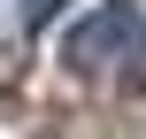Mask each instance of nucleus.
Returning <instances> with one entry per match:
<instances>
[{"label":"nucleus","instance_id":"f257e3e1","mask_svg":"<svg viewBox=\"0 0 146 139\" xmlns=\"http://www.w3.org/2000/svg\"><path fill=\"white\" fill-rule=\"evenodd\" d=\"M146 39V23H139V8L131 0H108V8H92V15H77V31H69V70H100V62H115L123 46H139Z\"/></svg>","mask_w":146,"mask_h":139},{"label":"nucleus","instance_id":"f03ea898","mask_svg":"<svg viewBox=\"0 0 146 139\" xmlns=\"http://www.w3.org/2000/svg\"><path fill=\"white\" fill-rule=\"evenodd\" d=\"M54 15H62V0H23V23H31V31H46Z\"/></svg>","mask_w":146,"mask_h":139}]
</instances>
